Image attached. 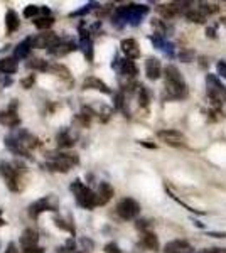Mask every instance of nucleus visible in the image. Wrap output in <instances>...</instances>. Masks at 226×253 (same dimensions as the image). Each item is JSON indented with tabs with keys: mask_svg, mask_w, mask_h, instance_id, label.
I'll return each instance as SVG.
<instances>
[{
	"mask_svg": "<svg viewBox=\"0 0 226 253\" xmlns=\"http://www.w3.org/2000/svg\"><path fill=\"white\" fill-rule=\"evenodd\" d=\"M3 144L15 156L31 159V150H34L39 145V138L27 132L26 128H15L10 135L3 138Z\"/></svg>",
	"mask_w": 226,
	"mask_h": 253,
	"instance_id": "f257e3e1",
	"label": "nucleus"
},
{
	"mask_svg": "<svg viewBox=\"0 0 226 253\" xmlns=\"http://www.w3.org/2000/svg\"><path fill=\"white\" fill-rule=\"evenodd\" d=\"M149 14V7L147 5H138V3H129V5L117 7L112 15V22L117 27L123 26H138L142 22V19Z\"/></svg>",
	"mask_w": 226,
	"mask_h": 253,
	"instance_id": "f03ea898",
	"label": "nucleus"
},
{
	"mask_svg": "<svg viewBox=\"0 0 226 253\" xmlns=\"http://www.w3.org/2000/svg\"><path fill=\"white\" fill-rule=\"evenodd\" d=\"M27 172V167L20 162H0V175L5 179L7 187L12 193H20L26 186L24 175Z\"/></svg>",
	"mask_w": 226,
	"mask_h": 253,
	"instance_id": "7ed1b4c3",
	"label": "nucleus"
},
{
	"mask_svg": "<svg viewBox=\"0 0 226 253\" xmlns=\"http://www.w3.org/2000/svg\"><path fill=\"white\" fill-rule=\"evenodd\" d=\"M166 76V98L167 100H184L187 96V84L182 75L176 66H166L164 69Z\"/></svg>",
	"mask_w": 226,
	"mask_h": 253,
	"instance_id": "20e7f679",
	"label": "nucleus"
},
{
	"mask_svg": "<svg viewBox=\"0 0 226 253\" xmlns=\"http://www.w3.org/2000/svg\"><path fill=\"white\" fill-rule=\"evenodd\" d=\"M80 157L76 154H68V152H57V154H49L47 161L44 167L52 172H69V169H73L75 166H78Z\"/></svg>",
	"mask_w": 226,
	"mask_h": 253,
	"instance_id": "39448f33",
	"label": "nucleus"
},
{
	"mask_svg": "<svg viewBox=\"0 0 226 253\" xmlns=\"http://www.w3.org/2000/svg\"><path fill=\"white\" fill-rule=\"evenodd\" d=\"M71 191L76 198V203L81 208H85V210H93V208L98 206L96 193L90 189V187H86L80 179H76V181L71 184Z\"/></svg>",
	"mask_w": 226,
	"mask_h": 253,
	"instance_id": "423d86ee",
	"label": "nucleus"
},
{
	"mask_svg": "<svg viewBox=\"0 0 226 253\" xmlns=\"http://www.w3.org/2000/svg\"><path fill=\"white\" fill-rule=\"evenodd\" d=\"M206 91L208 98L211 100V105L215 108H220L226 101V86L221 83L216 75L206 76Z\"/></svg>",
	"mask_w": 226,
	"mask_h": 253,
	"instance_id": "0eeeda50",
	"label": "nucleus"
},
{
	"mask_svg": "<svg viewBox=\"0 0 226 253\" xmlns=\"http://www.w3.org/2000/svg\"><path fill=\"white\" fill-rule=\"evenodd\" d=\"M117 214L120 216L122 219H125V221L135 219L140 214V205L132 198H123L117 205Z\"/></svg>",
	"mask_w": 226,
	"mask_h": 253,
	"instance_id": "6e6552de",
	"label": "nucleus"
},
{
	"mask_svg": "<svg viewBox=\"0 0 226 253\" xmlns=\"http://www.w3.org/2000/svg\"><path fill=\"white\" fill-rule=\"evenodd\" d=\"M56 210H57V206L54 203V198H52V196H46V198H41L29 206V216H31L32 219H38L39 214L44 213V211H56Z\"/></svg>",
	"mask_w": 226,
	"mask_h": 253,
	"instance_id": "1a4fd4ad",
	"label": "nucleus"
},
{
	"mask_svg": "<svg viewBox=\"0 0 226 253\" xmlns=\"http://www.w3.org/2000/svg\"><path fill=\"white\" fill-rule=\"evenodd\" d=\"M157 138L160 142H164L166 145H171V147H182L186 145V135L179 130H172V128H167V130H159L157 132Z\"/></svg>",
	"mask_w": 226,
	"mask_h": 253,
	"instance_id": "9d476101",
	"label": "nucleus"
},
{
	"mask_svg": "<svg viewBox=\"0 0 226 253\" xmlns=\"http://www.w3.org/2000/svg\"><path fill=\"white\" fill-rule=\"evenodd\" d=\"M17 100H12V103L9 105V108H5L3 112H0V124L9 126V128H14L20 125V117L17 113Z\"/></svg>",
	"mask_w": 226,
	"mask_h": 253,
	"instance_id": "9b49d317",
	"label": "nucleus"
},
{
	"mask_svg": "<svg viewBox=\"0 0 226 253\" xmlns=\"http://www.w3.org/2000/svg\"><path fill=\"white\" fill-rule=\"evenodd\" d=\"M59 38L54 34V32H44V34H38L34 39H32V47H38V49H51L54 47L57 42H59Z\"/></svg>",
	"mask_w": 226,
	"mask_h": 253,
	"instance_id": "f8f14e48",
	"label": "nucleus"
},
{
	"mask_svg": "<svg viewBox=\"0 0 226 253\" xmlns=\"http://www.w3.org/2000/svg\"><path fill=\"white\" fill-rule=\"evenodd\" d=\"M117 61V63L113 64L115 68L118 69V71H120V75H123L125 76V78H129V80H134L135 76L138 75V68H137V64L134 63L132 59H115Z\"/></svg>",
	"mask_w": 226,
	"mask_h": 253,
	"instance_id": "ddd939ff",
	"label": "nucleus"
},
{
	"mask_svg": "<svg viewBox=\"0 0 226 253\" xmlns=\"http://www.w3.org/2000/svg\"><path fill=\"white\" fill-rule=\"evenodd\" d=\"M184 3H176V2H172V3H162V5H159L157 7V10H159V14L162 15L164 19H174V17H178V15L181 14H186V9H184Z\"/></svg>",
	"mask_w": 226,
	"mask_h": 253,
	"instance_id": "4468645a",
	"label": "nucleus"
},
{
	"mask_svg": "<svg viewBox=\"0 0 226 253\" xmlns=\"http://www.w3.org/2000/svg\"><path fill=\"white\" fill-rule=\"evenodd\" d=\"M91 32L90 31H85L83 26H80V46L83 49L86 59L91 63L93 61V41H91Z\"/></svg>",
	"mask_w": 226,
	"mask_h": 253,
	"instance_id": "2eb2a0df",
	"label": "nucleus"
},
{
	"mask_svg": "<svg viewBox=\"0 0 226 253\" xmlns=\"http://www.w3.org/2000/svg\"><path fill=\"white\" fill-rule=\"evenodd\" d=\"M164 253H194V248L186 240H172L164 247Z\"/></svg>",
	"mask_w": 226,
	"mask_h": 253,
	"instance_id": "dca6fc26",
	"label": "nucleus"
},
{
	"mask_svg": "<svg viewBox=\"0 0 226 253\" xmlns=\"http://www.w3.org/2000/svg\"><path fill=\"white\" fill-rule=\"evenodd\" d=\"M122 52L127 56V59H137L140 56V47H138V42L135 39H123L120 42Z\"/></svg>",
	"mask_w": 226,
	"mask_h": 253,
	"instance_id": "f3484780",
	"label": "nucleus"
},
{
	"mask_svg": "<svg viewBox=\"0 0 226 253\" xmlns=\"http://www.w3.org/2000/svg\"><path fill=\"white\" fill-rule=\"evenodd\" d=\"M19 242H20V247H22V250H27V248H36V247H38V242H39L38 231L32 230V228H27V230L22 231Z\"/></svg>",
	"mask_w": 226,
	"mask_h": 253,
	"instance_id": "a211bd4d",
	"label": "nucleus"
},
{
	"mask_svg": "<svg viewBox=\"0 0 226 253\" xmlns=\"http://www.w3.org/2000/svg\"><path fill=\"white\" fill-rule=\"evenodd\" d=\"M150 41H152V44H154L155 47L160 49V51L164 52L166 56H169V58H174V46L167 41L164 36H160V34H154V36H150Z\"/></svg>",
	"mask_w": 226,
	"mask_h": 253,
	"instance_id": "6ab92c4d",
	"label": "nucleus"
},
{
	"mask_svg": "<svg viewBox=\"0 0 226 253\" xmlns=\"http://www.w3.org/2000/svg\"><path fill=\"white\" fill-rule=\"evenodd\" d=\"M145 75H147V78L152 80V81L160 78V75H162V66H160L159 59L149 58L145 61Z\"/></svg>",
	"mask_w": 226,
	"mask_h": 253,
	"instance_id": "aec40b11",
	"label": "nucleus"
},
{
	"mask_svg": "<svg viewBox=\"0 0 226 253\" xmlns=\"http://www.w3.org/2000/svg\"><path fill=\"white\" fill-rule=\"evenodd\" d=\"M73 51H76V44L73 42V41H59L54 47L49 49V52H51L52 56H57V58H61V56H66V54H69V52H73Z\"/></svg>",
	"mask_w": 226,
	"mask_h": 253,
	"instance_id": "412c9836",
	"label": "nucleus"
},
{
	"mask_svg": "<svg viewBox=\"0 0 226 253\" xmlns=\"http://www.w3.org/2000/svg\"><path fill=\"white\" fill-rule=\"evenodd\" d=\"M115 191L113 187L108 184V182H100L98 186V191H96V198H98V206H105L110 199L113 198Z\"/></svg>",
	"mask_w": 226,
	"mask_h": 253,
	"instance_id": "4be33fe9",
	"label": "nucleus"
},
{
	"mask_svg": "<svg viewBox=\"0 0 226 253\" xmlns=\"http://www.w3.org/2000/svg\"><path fill=\"white\" fill-rule=\"evenodd\" d=\"M83 88L85 89H96V91H101V93H105V95H110V93H112V89L108 88V84L103 83L101 80H98L96 76L86 78L83 81Z\"/></svg>",
	"mask_w": 226,
	"mask_h": 253,
	"instance_id": "5701e85b",
	"label": "nucleus"
},
{
	"mask_svg": "<svg viewBox=\"0 0 226 253\" xmlns=\"http://www.w3.org/2000/svg\"><path fill=\"white\" fill-rule=\"evenodd\" d=\"M56 140H57V145H59L61 149H69V147L75 145V137H73V133L69 128L61 130V132L56 135Z\"/></svg>",
	"mask_w": 226,
	"mask_h": 253,
	"instance_id": "b1692460",
	"label": "nucleus"
},
{
	"mask_svg": "<svg viewBox=\"0 0 226 253\" xmlns=\"http://www.w3.org/2000/svg\"><path fill=\"white\" fill-rule=\"evenodd\" d=\"M142 245L147 248V250L150 252H157L159 250V238L155 233H152V231H145V233H142Z\"/></svg>",
	"mask_w": 226,
	"mask_h": 253,
	"instance_id": "393cba45",
	"label": "nucleus"
},
{
	"mask_svg": "<svg viewBox=\"0 0 226 253\" xmlns=\"http://www.w3.org/2000/svg\"><path fill=\"white\" fill-rule=\"evenodd\" d=\"M19 26H20V20H19V15H17V12L15 10H7V14H5V27H7V32L9 34H12V32H15L19 29Z\"/></svg>",
	"mask_w": 226,
	"mask_h": 253,
	"instance_id": "a878e982",
	"label": "nucleus"
},
{
	"mask_svg": "<svg viewBox=\"0 0 226 253\" xmlns=\"http://www.w3.org/2000/svg\"><path fill=\"white\" fill-rule=\"evenodd\" d=\"M31 47H32V39H31V38L24 39L22 42H20L19 46L15 47L14 58H15V59H26L27 56H29V52H31Z\"/></svg>",
	"mask_w": 226,
	"mask_h": 253,
	"instance_id": "bb28decb",
	"label": "nucleus"
},
{
	"mask_svg": "<svg viewBox=\"0 0 226 253\" xmlns=\"http://www.w3.org/2000/svg\"><path fill=\"white\" fill-rule=\"evenodd\" d=\"M15 71H17V61H15V58L0 59V73H3V75H14Z\"/></svg>",
	"mask_w": 226,
	"mask_h": 253,
	"instance_id": "cd10ccee",
	"label": "nucleus"
},
{
	"mask_svg": "<svg viewBox=\"0 0 226 253\" xmlns=\"http://www.w3.org/2000/svg\"><path fill=\"white\" fill-rule=\"evenodd\" d=\"M186 19L187 20H191V22H194V24H204L206 22V15L203 14L199 9H198V5L196 7H192V9H186Z\"/></svg>",
	"mask_w": 226,
	"mask_h": 253,
	"instance_id": "c85d7f7f",
	"label": "nucleus"
},
{
	"mask_svg": "<svg viewBox=\"0 0 226 253\" xmlns=\"http://www.w3.org/2000/svg\"><path fill=\"white\" fill-rule=\"evenodd\" d=\"M137 96H138V105H140L142 108H147L150 103V91L147 89V86H143L140 84L137 89Z\"/></svg>",
	"mask_w": 226,
	"mask_h": 253,
	"instance_id": "c756f323",
	"label": "nucleus"
},
{
	"mask_svg": "<svg viewBox=\"0 0 226 253\" xmlns=\"http://www.w3.org/2000/svg\"><path fill=\"white\" fill-rule=\"evenodd\" d=\"M52 24H54V19L52 17H36L34 19V26L38 27L39 31L47 32V29H51L52 27Z\"/></svg>",
	"mask_w": 226,
	"mask_h": 253,
	"instance_id": "7c9ffc66",
	"label": "nucleus"
},
{
	"mask_svg": "<svg viewBox=\"0 0 226 253\" xmlns=\"http://www.w3.org/2000/svg\"><path fill=\"white\" fill-rule=\"evenodd\" d=\"M198 9L203 12L206 17H209V15L216 14L218 10H220V7L216 5V3H209V2H199L198 3Z\"/></svg>",
	"mask_w": 226,
	"mask_h": 253,
	"instance_id": "2f4dec72",
	"label": "nucleus"
},
{
	"mask_svg": "<svg viewBox=\"0 0 226 253\" xmlns=\"http://www.w3.org/2000/svg\"><path fill=\"white\" fill-rule=\"evenodd\" d=\"M27 68L29 69H36V71H47L49 66H47V63L44 59H39V58H34V59H31L27 63Z\"/></svg>",
	"mask_w": 226,
	"mask_h": 253,
	"instance_id": "473e14b6",
	"label": "nucleus"
},
{
	"mask_svg": "<svg viewBox=\"0 0 226 253\" xmlns=\"http://www.w3.org/2000/svg\"><path fill=\"white\" fill-rule=\"evenodd\" d=\"M54 223H56L57 228H61V230H66L71 235H75V224H73V221H64L63 218H57V216H54Z\"/></svg>",
	"mask_w": 226,
	"mask_h": 253,
	"instance_id": "72a5a7b5",
	"label": "nucleus"
},
{
	"mask_svg": "<svg viewBox=\"0 0 226 253\" xmlns=\"http://www.w3.org/2000/svg\"><path fill=\"white\" fill-rule=\"evenodd\" d=\"M41 12V7L38 5H27L26 9H24V17L26 19H32V17H36Z\"/></svg>",
	"mask_w": 226,
	"mask_h": 253,
	"instance_id": "f704fd0d",
	"label": "nucleus"
},
{
	"mask_svg": "<svg viewBox=\"0 0 226 253\" xmlns=\"http://www.w3.org/2000/svg\"><path fill=\"white\" fill-rule=\"evenodd\" d=\"M137 230H140L142 233H145V231H150V228H152V223L149 221V219H138L137 221Z\"/></svg>",
	"mask_w": 226,
	"mask_h": 253,
	"instance_id": "c9c22d12",
	"label": "nucleus"
},
{
	"mask_svg": "<svg viewBox=\"0 0 226 253\" xmlns=\"http://www.w3.org/2000/svg\"><path fill=\"white\" fill-rule=\"evenodd\" d=\"M94 5H98V3H88V5H85L83 9H80V10L73 12V14H69V17H78V15H85V14H88V12L91 10V7H94Z\"/></svg>",
	"mask_w": 226,
	"mask_h": 253,
	"instance_id": "e433bc0d",
	"label": "nucleus"
},
{
	"mask_svg": "<svg viewBox=\"0 0 226 253\" xmlns=\"http://www.w3.org/2000/svg\"><path fill=\"white\" fill-rule=\"evenodd\" d=\"M34 83H36V76H34V75H29L26 80L20 81V84H22V88H26V89L32 88V84H34Z\"/></svg>",
	"mask_w": 226,
	"mask_h": 253,
	"instance_id": "4c0bfd02",
	"label": "nucleus"
},
{
	"mask_svg": "<svg viewBox=\"0 0 226 253\" xmlns=\"http://www.w3.org/2000/svg\"><path fill=\"white\" fill-rule=\"evenodd\" d=\"M105 253H123V252L118 248L117 243H108L105 245Z\"/></svg>",
	"mask_w": 226,
	"mask_h": 253,
	"instance_id": "58836bf2",
	"label": "nucleus"
},
{
	"mask_svg": "<svg viewBox=\"0 0 226 253\" xmlns=\"http://www.w3.org/2000/svg\"><path fill=\"white\" fill-rule=\"evenodd\" d=\"M216 69H218V75H220L221 78L226 80V61H220V63H218V66H216Z\"/></svg>",
	"mask_w": 226,
	"mask_h": 253,
	"instance_id": "ea45409f",
	"label": "nucleus"
},
{
	"mask_svg": "<svg viewBox=\"0 0 226 253\" xmlns=\"http://www.w3.org/2000/svg\"><path fill=\"white\" fill-rule=\"evenodd\" d=\"M192 56H194V52H192V51H182L179 54V58L182 61H186V63H189V61L192 59Z\"/></svg>",
	"mask_w": 226,
	"mask_h": 253,
	"instance_id": "a19ab883",
	"label": "nucleus"
},
{
	"mask_svg": "<svg viewBox=\"0 0 226 253\" xmlns=\"http://www.w3.org/2000/svg\"><path fill=\"white\" fill-rule=\"evenodd\" d=\"M199 253H226V248H206V250H201Z\"/></svg>",
	"mask_w": 226,
	"mask_h": 253,
	"instance_id": "79ce46f5",
	"label": "nucleus"
},
{
	"mask_svg": "<svg viewBox=\"0 0 226 253\" xmlns=\"http://www.w3.org/2000/svg\"><path fill=\"white\" fill-rule=\"evenodd\" d=\"M5 253H17V247H15V243H14V242L7 245V250H5Z\"/></svg>",
	"mask_w": 226,
	"mask_h": 253,
	"instance_id": "37998d69",
	"label": "nucleus"
},
{
	"mask_svg": "<svg viewBox=\"0 0 226 253\" xmlns=\"http://www.w3.org/2000/svg\"><path fill=\"white\" fill-rule=\"evenodd\" d=\"M22 253H44L43 248L36 247V248H27V250H22Z\"/></svg>",
	"mask_w": 226,
	"mask_h": 253,
	"instance_id": "c03bdc74",
	"label": "nucleus"
},
{
	"mask_svg": "<svg viewBox=\"0 0 226 253\" xmlns=\"http://www.w3.org/2000/svg\"><path fill=\"white\" fill-rule=\"evenodd\" d=\"M208 38H216V29H215V27H209V29H208Z\"/></svg>",
	"mask_w": 226,
	"mask_h": 253,
	"instance_id": "a18cd8bd",
	"label": "nucleus"
},
{
	"mask_svg": "<svg viewBox=\"0 0 226 253\" xmlns=\"http://www.w3.org/2000/svg\"><path fill=\"white\" fill-rule=\"evenodd\" d=\"M209 236H216V238H226V233H216V231H211V233H208Z\"/></svg>",
	"mask_w": 226,
	"mask_h": 253,
	"instance_id": "49530a36",
	"label": "nucleus"
},
{
	"mask_svg": "<svg viewBox=\"0 0 226 253\" xmlns=\"http://www.w3.org/2000/svg\"><path fill=\"white\" fill-rule=\"evenodd\" d=\"M5 224V219H3V216H2V210H0V226H3Z\"/></svg>",
	"mask_w": 226,
	"mask_h": 253,
	"instance_id": "de8ad7c7",
	"label": "nucleus"
},
{
	"mask_svg": "<svg viewBox=\"0 0 226 253\" xmlns=\"http://www.w3.org/2000/svg\"><path fill=\"white\" fill-rule=\"evenodd\" d=\"M221 22H223V24H225V26H226V19H221Z\"/></svg>",
	"mask_w": 226,
	"mask_h": 253,
	"instance_id": "09e8293b",
	"label": "nucleus"
},
{
	"mask_svg": "<svg viewBox=\"0 0 226 253\" xmlns=\"http://www.w3.org/2000/svg\"><path fill=\"white\" fill-rule=\"evenodd\" d=\"M76 253H86V252H76Z\"/></svg>",
	"mask_w": 226,
	"mask_h": 253,
	"instance_id": "8fccbe9b",
	"label": "nucleus"
}]
</instances>
